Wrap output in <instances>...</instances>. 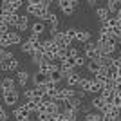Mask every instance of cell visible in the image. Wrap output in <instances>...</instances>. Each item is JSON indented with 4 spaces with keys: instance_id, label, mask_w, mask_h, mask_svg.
<instances>
[{
    "instance_id": "bcb514c9",
    "label": "cell",
    "mask_w": 121,
    "mask_h": 121,
    "mask_svg": "<svg viewBox=\"0 0 121 121\" xmlns=\"http://www.w3.org/2000/svg\"><path fill=\"white\" fill-rule=\"evenodd\" d=\"M0 2H2V0H0Z\"/></svg>"
},
{
    "instance_id": "60d3db41",
    "label": "cell",
    "mask_w": 121,
    "mask_h": 121,
    "mask_svg": "<svg viewBox=\"0 0 121 121\" xmlns=\"http://www.w3.org/2000/svg\"><path fill=\"white\" fill-rule=\"evenodd\" d=\"M27 2H33V4H42L43 0H27Z\"/></svg>"
},
{
    "instance_id": "7c38bea8",
    "label": "cell",
    "mask_w": 121,
    "mask_h": 121,
    "mask_svg": "<svg viewBox=\"0 0 121 121\" xmlns=\"http://www.w3.org/2000/svg\"><path fill=\"white\" fill-rule=\"evenodd\" d=\"M101 96L105 98V101L107 103H114V98H116V94L117 92L114 91V89H108V87H103V91L99 92Z\"/></svg>"
},
{
    "instance_id": "ffe728a7",
    "label": "cell",
    "mask_w": 121,
    "mask_h": 121,
    "mask_svg": "<svg viewBox=\"0 0 121 121\" xmlns=\"http://www.w3.org/2000/svg\"><path fill=\"white\" fill-rule=\"evenodd\" d=\"M49 80L54 81V83H60L61 80H65V76H63V72H61L60 69H56V71H51L49 72Z\"/></svg>"
},
{
    "instance_id": "d4e9b609",
    "label": "cell",
    "mask_w": 121,
    "mask_h": 121,
    "mask_svg": "<svg viewBox=\"0 0 121 121\" xmlns=\"http://www.w3.org/2000/svg\"><path fill=\"white\" fill-rule=\"evenodd\" d=\"M36 67H38V71H40V72L49 74V72H51V60H42Z\"/></svg>"
},
{
    "instance_id": "ba28073f",
    "label": "cell",
    "mask_w": 121,
    "mask_h": 121,
    "mask_svg": "<svg viewBox=\"0 0 121 121\" xmlns=\"http://www.w3.org/2000/svg\"><path fill=\"white\" fill-rule=\"evenodd\" d=\"M33 85H42V83H47L49 81V74H45V72H40V71H36L35 74H33Z\"/></svg>"
},
{
    "instance_id": "836d02e7",
    "label": "cell",
    "mask_w": 121,
    "mask_h": 121,
    "mask_svg": "<svg viewBox=\"0 0 121 121\" xmlns=\"http://www.w3.org/2000/svg\"><path fill=\"white\" fill-rule=\"evenodd\" d=\"M35 89H36V96H43V94H47L45 83H42V85H35Z\"/></svg>"
},
{
    "instance_id": "d6986e66",
    "label": "cell",
    "mask_w": 121,
    "mask_h": 121,
    "mask_svg": "<svg viewBox=\"0 0 121 121\" xmlns=\"http://www.w3.org/2000/svg\"><path fill=\"white\" fill-rule=\"evenodd\" d=\"M114 58H116L114 54H101L99 58H98V61H99V65H103V67H110L112 63H114Z\"/></svg>"
},
{
    "instance_id": "8992f818",
    "label": "cell",
    "mask_w": 121,
    "mask_h": 121,
    "mask_svg": "<svg viewBox=\"0 0 121 121\" xmlns=\"http://www.w3.org/2000/svg\"><path fill=\"white\" fill-rule=\"evenodd\" d=\"M83 119L85 121H103V112L101 110H96V108H92V110H89L87 114H83Z\"/></svg>"
},
{
    "instance_id": "f35d334b",
    "label": "cell",
    "mask_w": 121,
    "mask_h": 121,
    "mask_svg": "<svg viewBox=\"0 0 121 121\" xmlns=\"http://www.w3.org/2000/svg\"><path fill=\"white\" fill-rule=\"evenodd\" d=\"M5 119H9V116H7V112L4 108H0V121H5Z\"/></svg>"
},
{
    "instance_id": "f1b7e54d",
    "label": "cell",
    "mask_w": 121,
    "mask_h": 121,
    "mask_svg": "<svg viewBox=\"0 0 121 121\" xmlns=\"http://www.w3.org/2000/svg\"><path fill=\"white\" fill-rule=\"evenodd\" d=\"M76 60V67H83V65H87V61H89V58H87L85 56V52H83V54H78L74 58Z\"/></svg>"
},
{
    "instance_id": "30bf717a",
    "label": "cell",
    "mask_w": 121,
    "mask_h": 121,
    "mask_svg": "<svg viewBox=\"0 0 121 121\" xmlns=\"http://www.w3.org/2000/svg\"><path fill=\"white\" fill-rule=\"evenodd\" d=\"M89 40H92L91 31H87V29H78V33H76V42H80V43H87Z\"/></svg>"
},
{
    "instance_id": "cb8c5ba5",
    "label": "cell",
    "mask_w": 121,
    "mask_h": 121,
    "mask_svg": "<svg viewBox=\"0 0 121 121\" xmlns=\"http://www.w3.org/2000/svg\"><path fill=\"white\" fill-rule=\"evenodd\" d=\"M107 7H108V11L112 15H116L117 9L121 7V4H119V0H107Z\"/></svg>"
},
{
    "instance_id": "603a6c76",
    "label": "cell",
    "mask_w": 121,
    "mask_h": 121,
    "mask_svg": "<svg viewBox=\"0 0 121 121\" xmlns=\"http://www.w3.org/2000/svg\"><path fill=\"white\" fill-rule=\"evenodd\" d=\"M35 49V43L27 38V40H22V43H20V51L22 52H27V54H31V51Z\"/></svg>"
},
{
    "instance_id": "8d00e7d4",
    "label": "cell",
    "mask_w": 121,
    "mask_h": 121,
    "mask_svg": "<svg viewBox=\"0 0 121 121\" xmlns=\"http://www.w3.org/2000/svg\"><path fill=\"white\" fill-rule=\"evenodd\" d=\"M5 31H9V25H7L2 18H0V35H2V33H5Z\"/></svg>"
},
{
    "instance_id": "d590c367",
    "label": "cell",
    "mask_w": 121,
    "mask_h": 121,
    "mask_svg": "<svg viewBox=\"0 0 121 121\" xmlns=\"http://www.w3.org/2000/svg\"><path fill=\"white\" fill-rule=\"evenodd\" d=\"M80 54V51L76 49V47H72V45H69V56H72V58H76V56Z\"/></svg>"
},
{
    "instance_id": "9a60e30c",
    "label": "cell",
    "mask_w": 121,
    "mask_h": 121,
    "mask_svg": "<svg viewBox=\"0 0 121 121\" xmlns=\"http://www.w3.org/2000/svg\"><path fill=\"white\" fill-rule=\"evenodd\" d=\"M65 81H67V85H71V87H78L81 81V76L78 72H71L69 76H65Z\"/></svg>"
},
{
    "instance_id": "d6a6232c",
    "label": "cell",
    "mask_w": 121,
    "mask_h": 121,
    "mask_svg": "<svg viewBox=\"0 0 121 121\" xmlns=\"http://www.w3.org/2000/svg\"><path fill=\"white\" fill-rule=\"evenodd\" d=\"M24 96H25V99H33V98H36V89H35V85L31 87V89H25Z\"/></svg>"
},
{
    "instance_id": "52a82bcc",
    "label": "cell",
    "mask_w": 121,
    "mask_h": 121,
    "mask_svg": "<svg viewBox=\"0 0 121 121\" xmlns=\"http://www.w3.org/2000/svg\"><path fill=\"white\" fill-rule=\"evenodd\" d=\"M47 31V27H45V22L43 20H40V18H38V20L35 22V24L31 25V33H35V35H43V33H45Z\"/></svg>"
},
{
    "instance_id": "9c48e42d",
    "label": "cell",
    "mask_w": 121,
    "mask_h": 121,
    "mask_svg": "<svg viewBox=\"0 0 121 121\" xmlns=\"http://www.w3.org/2000/svg\"><path fill=\"white\" fill-rule=\"evenodd\" d=\"M15 80H16V83H18L20 87L25 89V85L29 83V72L27 71H16V78Z\"/></svg>"
},
{
    "instance_id": "74e56055",
    "label": "cell",
    "mask_w": 121,
    "mask_h": 121,
    "mask_svg": "<svg viewBox=\"0 0 121 121\" xmlns=\"http://www.w3.org/2000/svg\"><path fill=\"white\" fill-rule=\"evenodd\" d=\"M67 4H71V0H56V5H58V7H63V5H67Z\"/></svg>"
},
{
    "instance_id": "83f0119b",
    "label": "cell",
    "mask_w": 121,
    "mask_h": 121,
    "mask_svg": "<svg viewBox=\"0 0 121 121\" xmlns=\"http://www.w3.org/2000/svg\"><path fill=\"white\" fill-rule=\"evenodd\" d=\"M18 65H20V63H18V60H16L15 56H13V58H9V60H7V71H18Z\"/></svg>"
},
{
    "instance_id": "484cf974",
    "label": "cell",
    "mask_w": 121,
    "mask_h": 121,
    "mask_svg": "<svg viewBox=\"0 0 121 121\" xmlns=\"http://www.w3.org/2000/svg\"><path fill=\"white\" fill-rule=\"evenodd\" d=\"M61 92H63V98H65V99H71V98L76 96V89H74V87H71V85L63 87V89H61Z\"/></svg>"
},
{
    "instance_id": "3957f363",
    "label": "cell",
    "mask_w": 121,
    "mask_h": 121,
    "mask_svg": "<svg viewBox=\"0 0 121 121\" xmlns=\"http://www.w3.org/2000/svg\"><path fill=\"white\" fill-rule=\"evenodd\" d=\"M13 117L18 119V121H29L31 119V110L25 105H20V107H16L15 110H13Z\"/></svg>"
},
{
    "instance_id": "4fadbf2b",
    "label": "cell",
    "mask_w": 121,
    "mask_h": 121,
    "mask_svg": "<svg viewBox=\"0 0 121 121\" xmlns=\"http://www.w3.org/2000/svg\"><path fill=\"white\" fill-rule=\"evenodd\" d=\"M108 15H110V11H108V7L107 5H103V7H96L94 9V16H96L98 20H107L108 18Z\"/></svg>"
},
{
    "instance_id": "7dc6e473",
    "label": "cell",
    "mask_w": 121,
    "mask_h": 121,
    "mask_svg": "<svg viewBox=\"0 0 121 121\" xmlns=\"http://www.w3.org/2000/svg\"><path fill=\"white\" fill-rule=\"evenodd\" d=\"M0 108H2V107H0Z\"/></svg>"
},
{
    "instance_id": "2e32d148",
    "label": "cell",
    "mask_w": 121,
    "mask_h": 121,
    "mask_svg": "<svg viewBox=\"0 0 121 121\" xmlns=\"http://www.w3.org/2000/svg\"><path fill=\"white\" fill-rule=\"evenodd\" d=\"M15 85H16V80H13V78H9V76L0 81V89H2V91H13Z\"/></svg>"
},
{
    "instance_id": "ab89813d",
    "label": "cell",
    "mask_w": 121,
    "mask_h": 121,
    "mask_svg": "<svg viewBox=\"0 0 121 121\" xmlns=\"http://www.w3.org/2000/svg\"><path fill=\"white\" fill-rule=\"evenodd\" d=\"M114 103H116L117 107H121V94H116V98H114Z\"/></svg>"
},
{
    "instance_id": "1f68e13d",
    "label": "cell",
    "mask_w": 121,
    "mask_h": 121,
    "mask_svg": "<svg viewBox=\"0 0 121 121\" xmlns=\"http://www.w3.org/2000/svg\"><path fill=\"white\" fill-rule=\"evenodd\" d=\"M74 9H76V7H72L71 4H67V5L61 7V13H63L65 16H72V15H74Z\"/></svg>"
},
{
    "instance_id": "e575fe53",
    "label": "cell",
    "mask_w": 121,
    "mask_h": 121,
    "mask_svg": "<svg viewBox=\"0 0 121 121\" xmlns=\"http://www.w3.org/2000/svg\"><path fill=\"white\" fill-rule=\"evenodd\" d=\"M11 4H13V7H15V11H18L24 5V0H11Z\"/></svg>"
},
{
    "instance_id": "7402d4cb",
    "label": "cell",
    "mask_w": 121,
    "mask_h": 121,
    "mask_svg": "<svg viewBox=\"0 0 121 121\" xmlns=\"http://www.w3.org/2000/svg\"><path fill=\"white\" fill-rule=\"evenodd\" d=\"M87 71H89V72H91V74H96V72L98 71H99V61H98V60H89V61H87Z\"/></svg>"
},
{
    "instance_id": "e0dca14e",
    "label": "cell",
    "mask_w": 121,
    "mask_h": 121,
    "mask_svg": "<svg viewBox=\"0 0 121 121\" xmlns=\"http://www.w3.org/2000/svg\"><path fill=\"white\" fill-rule=\"evenodd\" d=\"M40 9H42V4H33V2H27V5H25L27 15H31V16H38Z\"/></svg>"
},
{
    "instance_id": "277c9868",
    "label": "cell",
    "mask_w": 121,
    "mask_h": 121,
    "mask_svg": "<svg viewBox=\"0 0 121 121\" xmlns=\"http://www.w3.org/2000/svg\"><path fill=\"white\" fill-rule=\"evenodd\" d=\"M51 38L58 43V47H69V45H72V42L69 40V36L65 35V31H58V33H56V35H52Z\"/></svg>"
},
{
    "instance_id": "6da1fadb",
    "label": "cell",
    "mask_w": 121,
    "mask_h": 121,
    "mask_svg": "<svg viewBox=\"0 0 121 121\" xmlns=\"http://www.w3.org/2000/svg\"><path fill=\"white\" fill-rule=\"evenodd\" d=\"M85 56L89 58V60H98L101 56V47H99V43L98 42H92V40H89L85 43Z\"/></svg>"
},
{
    "instance_id": "b9f144b4",
    "label": "cell",
    "mask_w": 121,
    "mask_h": 121,
    "mask_svg": "<svg viewBox=\"0 0 121 121\" xmlns=\"http://www.w3.org/2000/svg\"><path fill=\"white\" fill-rule=\"evenodd\" d=\"M87 4L89 5H96V0H87Z\"/></svg>"
},
{
    "instance_id": "5b68a950",
    "label": "cell",
    "mask_w": 121,
    "mask_h": 121,
    "mask_svg": "<svg viewBox=\"0 0 121 121\" xmlns=\"http://www.w3.org/2000/svg\"><path fill=\"white\" fill-rule=\"evenodd\" d=\"M91 105H92V108H96V110H103L108 103L105 101V98L101 96V94H96V96L91 99Z\"/></svg>"
},
{
    "instance_id": "ac0fdd59",
    "label": "cell",
    "mask_w": 121,
    "mask_h": 121,
    "mask_svg": "<svg viewBox=\"0 0 121 121\" xmlns=\"http://www.w3.org/2000/svg\"><path fill=\"white\" fill-rule=\"evenodd\" d=\"M27 27H29V18L20 15L18 16V22H16V25H15V29L16 31H27Z\"/></svg>"
},
{
    "instance_id": "ee69618b",
    "label": "cell",
    "mask_w": 121,
    "mask_h": 121,
    "mask_svg": "<svg viewBox=\"0 0 121 121\" xmlns=\"http://www.w3.org/2000/svg\"><path fill=\"white\" fill-rule=\"evenodd\" d=\"M117 56H121V47H119V49H117Z\"/></svg>"
},
{
    "instance_id": "4dcf8cb0",
    "label": "cell",
    "mask_w": 121,
    "mask_h": 121,
    "mask_svg": "<svg viewBox=\"0 0 121 121\" xmlns=\"http://www.w3.org/2000/svg\"><path fill=\"white\" fill-rule=\"evenodd\" d=\"M76 33H78L76 27H69V29H65V35L69 36V40H71V42H76Z\"/></svg>"
},
{
    "instance_id": "f6af8a7d",
    "label": "cell",
    "mask_w": 121,
    "mask_h": 121,
    "mask_svg": "<svg viewBox=\"0 0 121 121\" xmlns=\"http://www.w3.org/2000/svg\"><path fill=\"white\" fill-rule=\"evenodd\" d=\"M117 43H119V47H121V36H119V38H117Z\"/></svg>"
},
{
    "instance_id": "44dd1931",
    "label": "cell",
    "mask_w": 121,
    "mask_h": 121,
    "mask_svg": "<svg viewBox=\"0 0 121 121\" xmlns=\"http://www.w3.org/2000/svg\"><path fill=\"white\" fill-rule=\"evenodd\" d=\"M101 91H103V83H101V81H98L96 78H92V83H91L89 92H91V94H99Z\"/></svg>"
},
{
    "instance_id": "7bdbcfd3",
    "label": "cell",
    "mask_w": 121,
    "mask_h": 121,
    "mask_svg": "<svg viewBox=\"0 0 121 121\" xmlns=\"http://www.w3.org/2000/svg\"><path fill=\"white\" fill-rule=\"evenodd\" d=\"M116 15H117V18H119V20H121V7H119V9H117V13H116Z\"/></svg>"
},
{
    "instance_id": "7a4b0ae2",
    "label": "cell",
    "mask_w": 121,
    "mask_h": 121,
    "mask_svg": "<svg viewBox=\"0 0 121 121\" xmlns=\"http://www.w3.org/2000/svg\"><path fill=\"white\" fill-rule=\"evenodd\" d=\"M2 96H4V103L7 107H15L18 103V99H20L16 89H13V91H2Z\"/></svg>"
},
{
    "instance_id": "f546056e",
    "label": "cell",
    "mask_w": 121,
    "mask_h": 121,
    "mask_svg": "<svg viewBox=\"0 0 121 121\" xmlns=\"http://www.w3.org/2000/svg\"><path fill=\"white\" fill-rule=\"evenodd\" d=\"M91 83H92V78H81V81H80V85H78V87L89 92V89H91Z\"/></svg>"
},
{
    "instance_id": "8fae6325",
    "label": "cell",
    "mask_w": 121,
    "mask_h": 121,
    "mask_svg": "<svg viewBox=\"0 0 121 121\" xmlns=\"http://www.w3.org/2000/svg\"><path fill=\"white\" fill-rule=\"evenodd\" d=\"M0 45H2V47L13 45V31H5V33L0 35Z\"/></svg>"
},
{
    "instance_id": "5bb4252c",
    "label": "cell",
    "mask_w": 121,
    "mask_h": 121,
    "mask_svg": "<svg viewBox=\"0 0 121 121\" xmlns=\"http://www.w3.org/2000/svg\"><path fill=\"white\" fill-rule=\"evenodd\" d=\"M94 78H96L98 81H101V83L105 85V81L108 80V67H103V65H101V67H99V71L94 74Z\"/></svg>"
},
{
    "instance_id": "4316f807",
    "label": "cell",
    "mask_w": 121,
    "mask_h": 121,
    "mask_svg": "<svg viewBox=\"0 0 121 121\" xmlns=\"http://www.w3.org/2000/svg\"><path fill=\"white\" fill-rule=\"evenodd\" d=\"M0 5H2V13H13V11H15V7H13V4H11V0H2Z\"/></svg>"
}]
</instances>
